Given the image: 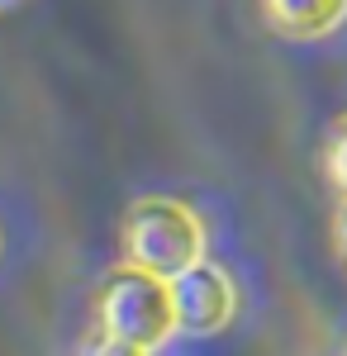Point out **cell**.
Returning a JSON list of instances; mask_svg holds the SVG:
<instances>
[{
  "instance_id": "8992f818",
  "label": "cell",
  "mask_w": 347,
  "mask_h": 356,
  "mask_svg": "<svg viewBox=\"0 0 347 356\" xmlns=\"http://www.w3.org/2000/svg\"><path fill=\"white\" fill-rule=\"evenodd\" d=\"M86 356H148V352H138V347H124V342H114V337H105V332H100V337L91 342V352H86Z\"/></svg>"
},
{
  "instance_id": "9c48e42d",
  "label": "cell",
  "mask_w": 347,
  "mask_h": 356,
  "mask_svg": "<svg viewBox=\"0 0 347 356\" xmlns=\"http://www.w3.org/2000/svg\"><path fill=\"white\" fill-rule=\"evenodd\" d=\"M343 356H347V352H343Z\"/></svg>"
},
{
  "instance_id": "ba28073f",
  "label": "cell",
  "mask_w": 347,
  "mask_h": 356,
  "mask_svg": "<svg viewBox=\"0 0 347 356\" xmlns=\"http://www.w3.org/2000/svg\"><path fill=\"white\" fill-rule=\"evenodd\" d=\"M24 0H0V15H10V10H20Z\"/></svg>"
},
{
  "instance_id": "7a4b0ae2",
  "label": "cell",
  "mask_w": 347,
  "mask_h": 356,
  "mask_svg": "<svg viewBox=\"0 0 347 356\" xmlns=\"http://www.w3.org/2000/svg\"><path fill=\"white\" fill-rule=\"evenodd\" d=\"M95 318H100L105 337L124 342V347H138V352H153L176 332L171 285L148 271H134V266H114L100 280Z\"/></svg>"
},
{
  "instance_id": "277c9868",
  "label": "cell",
  "mask_w": 347,
  "mask_h": 356,
  "mask_svg": "<svg viewBox=\"0 0 347 356\" xmlns=\"http://www.w3.org/2000/svg\"><path fill=\"white\" fill-rule=\"evenodd\" d=\"M262 15L286 38H323L347 19V0H262Z\"/></svg>"
},
{
  "instance_id": "6da1fadb",
  "label": "cell",
  "mask_w": 347,
  "mask_h": 356,
  "mask_svg": "<svg viewBox=\"0 0 347 356\" xmlns=\"http://www.w3.org/2000/svg\"><path fill=\"white\" fill-rule=\"evenodd\" d=\"M119 252H124V266L171 285L190 266L205 261V228L195 219V209H186L181 200L153 195V200L129 204V214L119 223Z\"/></svg>"
},
{
  "instance_id": "3957f363",
  "label": "cell",
  "mask_w": 347,
  "mask_h": 356,
  "mask_svg": "<svg viewBox=\"0 0 347 356\" xmlns=\"http://www.w3.org/2000/svg\"><path fill=\"white\" fill-rule=\"evenodd\" d=\"M171 304H176V328L181 332H219L233 318L238 295H233L229 271L200 261L181 280H171Z\"/></svg>"
},
{
  "instance_id": "52a82bcc",
  "label": "cell",
  "mask_w": 347,
  "mask_h": 356,
  "mask_svg": "<svg viewBox=\"0 0 347 356\" xmlns=\"http://www.w3.org/2000/svg\"><path fill=\"white\" fill-rule=\"evenodd\" d=\"M333 243H338V252H343V261H347V200H343V209H338V219H333Z\"/></svg>"
},
{
  "instance_id": "5b68a950",
  "label": "cell",
  "mask_w": 347,
  "mask_h": 356,
  "mask_svg": "<svg viewBox=\"0 0 347 356\" xmlns=\"http://www.w3.org/2000/svg\"><path fill=\"white\" fill-rule=\"evenodd\" d=\"M323 176H328L333 191L347 200V114L333 119V129H328V143H323Z\"/></svg>"
}]
</instances>
